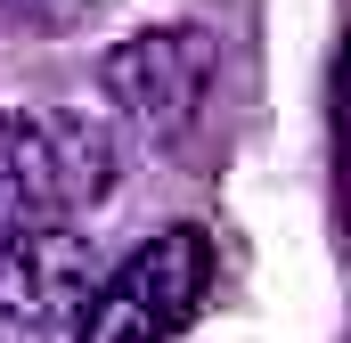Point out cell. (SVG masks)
Returning <instances> with one entry per match:
<instances>
[{
	"instance_id": "obj_2",
	"label": "cell",
	"mask_w": 351,
	"mask_h": 343,
	"mask_svg": "<svg viewBox=\"0 0 351 343\" xmlns=\"http://www.w3.org/2000/svg\"><path fill=\"white\" fill-rule=\"evenodd\" d=\"M106 98L139 123L147 147L196 156L221 115V41L204 25H147L106 49Z\"/></svg>"
},
{
	"instance_id": "obj_3",
	"label": "cell",
	"mask_w": 351,
	"mask_h": 343,
	"mask_svg": "<svg viewBox=\"0 0 351 343\" xmlns=\"http://www.w3.org/2000/svg\"><path fill=\"white\" fill-rule=\"evenodd\" d=\"M213 278H221L213 237L196 221H180L164 237H147L139 254H123L90 286L82 319H74V343H172L213 303Z\"/></svg>"
},
{
	"instance_id": "obj_1",
	"label": "cell",
	"mask_w": 351,
	"mask_h": 343,
	"mask_svg": "<svg viewBox=\"0 0 351 343\" xmlns=\"http://www.w3.org/2000/svg\"><path fill=\"white\" fill-rule=\"evenodd\" d=\"M114 196V131L98 115L0 98V221H82Z\"/></svg>"
},
{
	"instance_id": "obj_4",
	"label": "cell",
	"mask_w": 351,
	"mask_h": 343,
	"mask_svg": "<svg viewBox=\"0 0 351 343\" xmlns=\"http://www.w3.org/2000/svg\"><path fill=\"white\" fill-rule=\"evenodd\" d=\"M98 286V254L66 221H0V319L8 327H74Z\"/></svg>"
}]
</instances>
